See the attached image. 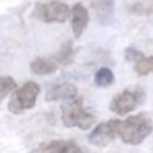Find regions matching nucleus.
<instances>
[{
	"label": "nucleus",
	"instance_id": "obj_3",
	"mask_svg": "<svg viewBox=\"0 0 153 153\" xmlns=\"http://www.w3.org/2000/svg\"><path fill=\"white\" fill-rule=\"evenodd\" d=\"M38 96H40V86L35 81H28L12 92V97L8 100V110L15 115H20L25 110L33 109Z\"/></svg>",
	"mask_w": 153,
	"mask_h": 153
},
{
	"label": "nucleus",
	"instance_id": "obj_15",
	"mask_svg": "<svg viewBox=\"0 0 153 153\" xmlns=\"http://www.w3.org/2000/svg\"><path fill=\"white\" fill-rule=\"evenodd\" d=\"M17 89V82L10 76H0V102Z\"/></svg>",
	"mask_w": 153,
	"mask_h": 153
},
{
	"label": "nucleus",
	"instance_id": "obj_8",
	"mask_svg": "<svg viewBox=\"0 0 153 153\" xmlns=\"http://www.w3.org/2000/svg\"><path fill=\"white\" fill-rule=\"evenodd\" d=\"M87 23H89V12H87V8L81 4H76L71 8V28H73L74 38H79L82 35Z\"/></svg>",
	"mask_w": 153,
	"mask_h": 153
},
{
	"label": "nucleus",
	"instance_id": "obj_4",
	"mask_svg": "<svg viewBox=\"0 0 153 153\" xmlns=\"http://www.w3.org/2000/svg\"><path fill=\"white\" fill-rule=\"evenodd\" d=\"M33 17L43 23H63L71 18V8L63 2L38 4L33 8Z\"/></svg>",
	"mask_w": 153,
	"mask_h": 153
},
{
	"label": "nucleus",
	"instance_id": "obj_11",
	"mask_svg": "<svg viewBox=\"0 0 153 153\" xmlns=\"http://www.w3.org/2000/svg\"><path fill=\"white\" fill-rule=\"evenodd\" d=\"M92 8L100 23H107L114 13V0H92Z\"/></svg>",
	"mask_w": 153,
	"mask_h": 153
},
{
	"label": "nucleus",
	"instance_id": "obj_2",
	"mask_svg": "<svg viewBox=\"0 0 153 153\" xmlns=\"http://www.w3.org/2000/svg\"><path fill=\"white\" fill-rule=\"evenodd\" d=\"M61 120H63L64 127H77L81 130H89L91 127H94L96 123V117L94 114L87 112L84 109V104L79 97L69 100L66 105L63 107L61 112Z\"/></svg>",
	"mask_w": 153,
	"mask_h": 153
},
{
	"label": "nucleus",
	"instance_id": "obj_12",
	"mask_svg": "<svg viewBox=\"0 0 153 153\" xmlns=\"http://www.w3.org/2000/svg\"><path fill=\"white\" fill-rule=\"evenodd\" d=\"M53 58L59 66H68V64H71V61H73V58H74L73 43H71V41H66V43L58 50V53L54 54Z\"/></svg>",
	"mask_w": 153,
	"mask_h": 153
},
{
	"label": "nucleus",
	"instance_id": "obj_1",
	"mask_svg": "<svg viewBox=\"0 0 153 153\" xmlns=\"http://www.w3.org/2000/svg\"><path fill=\"white\" fill-rule=\"evenodd\" d=\"M153 132V122L146 114L130 115L123 120L117 119V137L127 145H140Z\"/></svg>",
	"mask_w": 153,
	"mask_h": 153
},
{
	"label": "nucleus",
	"instance_id": "obj_13",
	"mask_svg": "<svg viewBox=\"0 0 153 153\" xmlns=\"http://www.w3.org/2000/svg\"><path fill=\"white\" fill-rule=\"evenodd\" d=\"M114 81H115V77H114V73L110 68H100L94 74V82L99 87H109L114 84Z\"/></svg>",
	"mask_w": 153,
	"mask_h": 153
},
{
	"label": "nucleus",
	"instance_id": "obj_7",
	"mask_svg": "<svg viewBox=\"0 0 153 153\" xmlns=\"http://www.w3.org/2000/svg\"><path fill=\"white\" fill-rule=\"evenodd\" d=\"M30 153H86L76 142L73 140H50V142H43Z\"/></svg>",
	"mask_w": 153,
	"mask_h": 153
},
{
	"label": "nucleus",
	"instance_id": "obj_9",
	"mask_svg": "<svg viewBox=\"0 0 153 153\" xmlns=\"http://www.w3.org/2000/svg\"><path fill=\"white\" fill-rule=\"evenodd\" d=\"M76 97H77V89L71 82L56 84V86L50 87V91L46 92L48 102H54V100H73Z\"/></svg>",
	"mask_w": 153,
	"mask_h": 153
},
{
	"label": "nucleus",
	"instance_id": "obj_10",
	"mask_svg": "<svg viewBox=\"0 0 153 153\" xmlns=\"http://www.w3.org/2000/svg\"><path fill=\"white\" fill-rule=\"evenodd\" d=\"M59 64L54 61V58H35L30 63V69L33 74L38 76H48L58 71Z\"/></svg>",
	"mask_w": 153,
	"mask_h": 153
},
{
	"label": "nucleus",
	"instance_id": "obj_5",
	"mask_svg": "<svg viewBox=\"0 0 153 153\" xmlns=\"http://www.w3.org/2000/svg\"><path fill=\"white\" fill-rule=\"evenodd\" d=\"M143 102V92L138 89H125L110 100V110L117 115H127L133 112Z\"/></svg>",
	"mask_w": 153,
	"mask_h": 153
},
{
	"label": "nucleus",
	"instance_id": "obj_16",
	"mask_svg": "<svg viewBox=\"0 0 153 153\" xmlns=\"http://www.w3.org/2000/svg\"><path fill=\"white\" fill-rule=\"evenodd\" d=\"M140 58H143V54L140 53L138 50H135V48H127V50H125V59L127 61H130V63L135 64Z\"/></svg>",
	"mask_w": 153,
	"mask_h": 153
},
{
	"label": "nucleus",
	"instance_id": "obj_14",
	"mask_svg": "<svg viewBox=\"0 0 153 153\" xmlns=\"http://www.w3.org/2000/svg\"><path fill=\"white\" fill-rule=\"evenodd\" d=\"M133 71H135L138 76H148L153 73V56H143L133 64Z\"/></svg>",
	"mask_w": 153,
	"mask_h": 153
},
{
	"label": "nucleus",
	"instance_id": "obj_6",
	"mask_svg": "<svg viewBox=\"0 0 153 153\" xmlns=\"http://www.w3.org/2000/svg\"><path fill=\"white\" fill-rule=\"evenodd\" d=\"M115 138H119L117 137V119H112L94 127L87 140H89L91 145L102 148V146H107L110 142H114Z\"/></svg>",
	"mask_w": 153,
	"mask_h": 153
}]
</instances>
